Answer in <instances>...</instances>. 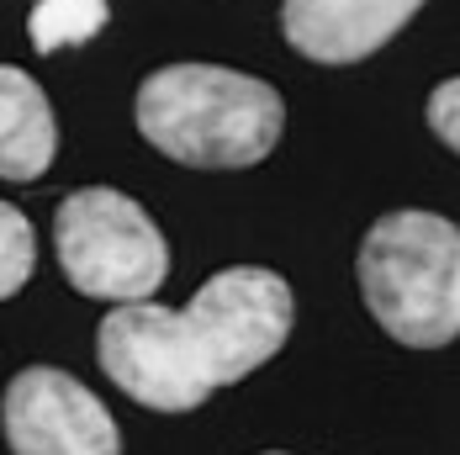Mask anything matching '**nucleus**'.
Returning <instances> with one entry per match:
<instances>
[{
  "mask_svg": "<svg viewBox=\"0 0 460 455\" xmlns=\"http://www.w3.org/2000/svg\"><path fill=\"white\" fill-rule=\"evenodd\" d=\"M270 455H280V451H270Z\"/></svg>",
  "mask_w": 460,
  "mask_h": 455,
  "instance_id": "11",
  "label": "nucleus"
},
{
  "mask_svg": "<svg viewBox=\"0 0 460 455\" xmlns=\"http://www.w3.org/2000/svg\"><path fill=\"white\" fill-rule=\"evenodd\" d=\"M138 133L190 170H243L276 148L286 106L276 85L223 64H164L138 85Z\"/></svg>",
  "mask_w": 460,
  "mask_h": 455,
  "instance_id": "2",
  "label": "nucleus"
},
{
  "mask_svg": "<svg viewBox=\"0 0 460 455\" xmlns=\"http://www.w3.org/2000/svg\"><path fill=\"white\" fill-rule=\"evenodd\" d=\"M58 122L27 69L0 64V181H38L53 165Z\"/></svg>",
  "mask_w": 460,
  "mask_h": 455,
  "instance_id": "7",
  "label": "nucleus"
},
{
  "mask_svg": "<svg viewBox=\"0 0 460 455\" xmlns=\"http://www.w3.org/2000/svg\"><path fill=\"white\" fill-rule=\"evenodd\" d=\"M429 128H434V138L439 143H450L460 154V75L456 80H445V85H434V95H429Z\"/></svg>",
  "mask_w": 460,
  "mask_h": 455,
  "instance_id": "10",
  "label": "nucleus"
},
{
  "mask_svg": "<svg viewBox=\"0 0 460 455\" xmlns=\"http://www.w3.org/2000/svg\"><path fill=\"white\" fill-rule=\"evenodd\" d=\"M32 265H38V233L11 201H0V302L32 281Z\"/></svg>",
  "mask_w": 460,
  "mask_h": 455,
  "instance_id": "9",
  "label": "nucleus"
},
{
  "mask_svg": "<svg viewBox=\"0 0 460 455\" xmlns=\"http://www.w3.org/2000/svg\"><path fill=\"white\" fill-rule=\"evenodd\" d=\"M106 22H111V0H32L27 38L38 53H58V48L101 38Z\"/></svg>",
  "mask_w": 460,
  "mask_h": 455,
  "instance_id": "8",
  "label": "nucleus"
},
{
  "mask_svg": "<svg viewBox=\"0 0 460 455\" xmlns=\"http://www.w3.org/2000/svg\"><path fill=\"white\" fill-rule=\"evenodd\" d=\"M423 0H286L280 32L313 64H360L386 48Z\"/></svg>",
  "mask_w": 460,
  "mask_h": 455,
  "instance_id": "6",
  "label": "nucleus"
},
{
  "mask_svg": "<svg viewBox=\"0 0 460 455\" xmlns=\"http://www.w3.org/2000/svg\"><path fill=\"white\" fill-rule=\"evenodd\" d=\"M53 254L80 297L133 308L170 275V244L133 196L111 185H80L53 212Z\"/></svg>",
  "mask_w": 460,
  "mask_h": 455,
  "instance_id": "4",
  "label": "nucleus"
},
{
  "mask_svg": "<svg viewBox=\"0 0 460 455\" xmlns=\"http://www.w3.org/2000/svg\"><path fill=\"white\" fill-rule=\"evenodd\" d=\"M291 318L296 302L276 271L233 265L201 281L185 308H111L95 328V355L138 408L190 413L270 361L291 334Z\"/></svg>",
  "mask_w": 460,
  "mask_h": 455,
  "instance_id": "1",
  "label": "nucleus"
},
{
  "mask_svg": "<svg viewBox=\"0 0 460 455\" xmlns=\"http://www.w3.org/2000/svg\"><path fill=\"white\" fill-rule=\"evenodd\" d=\"M11 455H122V429L85 381L53 365H27L0 397Z\"/></svg>",
  "mask_w": 460,
  "mask_h": 455,
  "instance_id": "5",
  "label": "nucleus"
},
{
  "mask_svg": "<svg viewBox=\"0 0 460 455\" xmlns=\"http://www.w3.org/2000/svg\"><path fill=\"white\" fill-rule=\"evenodd\" d=\"M360 297L408 350H439L460 334V228L439 212H386L360 238Z\"/></svg>",
  "mask_w": 460,
  "mask_h": 455,
  "instance_id": "3",
  "label": "nucleus"
}]
</instances>
